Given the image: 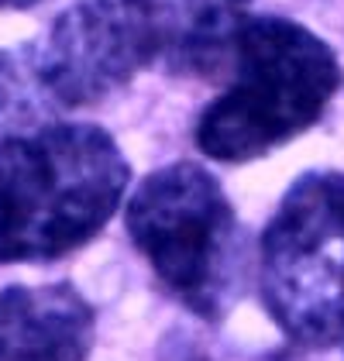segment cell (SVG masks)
<instances>
[{"label": "cell", "instance_id": "6da1fadb", "mask_svg": "<svg viewBox=\"0 0 344 361\" xmlns=\"http://www.w3.org/2000/svg\"><path fill=\"white\" fill-rule=\"evenodd\" d=\"M131 169L97 124H49L0 141V265L52 262L104 231Z\"/></svg>", "mask_w": 344, "mask_h": 361}, {"label": "cell", "instance_id": "7a4b0ae2", "mask_svg": "<svg viewBox=\"0 0 344 361\" xmlns=\"http://www.w3.org/2000/svg\"><path fill=\"white\" fill-rule=\"evenodd\" d=\"M234 83L200 114L197 148L217 162H252L320 121L344 83L334 49L286 18H245Z\"/></svg>", "mask_w": 344, "mask_h": 361}, {"label": "cell", "instance_id": "3957f363", "mask_svg": "<svg viewBox=\"0 0 344 361\" xmlns=\"http://www.w3.org/2000/svg\"><path fill=\"white\" fill-rule=\"evenodd\" d=\"M162 56L155 0H73L35 45L0 52V121L107 100Z\"/></svg>", "mask_w": 344, "mask_h": 361}, {"label": "cell", "instance_id": "277c9868", "mask_svg": "<svg viewBox=\"0 0 344 361\" xmlns=\"http://www.w3.org/2000/svg\"><path fill=\"white\" fill-rule=\"evenodd\" d=\"M128 234L159 282L203 320L238 293V217L224 186L197 162L152 172L128 200Z\"/></svg>", "mask_w": 344, "mask_h": 361}, {"label": "cell", "instance_id": "5b68a950", "mask_svg": "<svg viewBox=\"0 0 344 361\" xmlns=\"http://www.w3.org/2000/svg\"><path fill=\"white\" fill-rule=\"evenodd\" d=\"M262 300L289 341L344 344V176L310 169L262 234Z\"/></svg>", "mask_w": 344, "mask_h": 361}, {"label": "cell", "instance_id": "8992f818", "mask_svg": "<svg viewBox=\"0 0 344 361\" xmlns=\"http://www.w3.org/2000/svg\"><path fill=\"white\" fill-rule=\"evenodd\" d=\"M93 334V306L69 282L0 293V361H83Z\"/></svg>", "mask_w": 344, "mask_h": 361}, {"label": "cell", "instance_id": "52a82bcc", "mask_svg": "<svg viewBox=\"0 0 344 361\" xmlns=\"http://www.w3.org/2000/svg\"><path fill=\"white\" fill-rule=\"evenodd\" d=\"M162 28V59L172 73L214 80L231 69L245 0H155Z\"/></svg>", "mask_w": 344, "mask_h": 361}, {"label": "cell", "instance_id": "ba28073f", "mask_svg": "<svg viewBox=\"0 0 344 361\" xmlns=\"http://www.w3.org/2000/svg\"><path fill=\"white\" fill-rule=\"evenodd\" d=\"M38 0H0V7H31Z\"/></svg>", "mask_w": 344, "mask_h": 361}]
</instances>
